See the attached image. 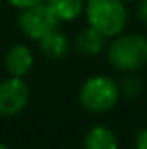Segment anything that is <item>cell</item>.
<instances>
[{
  "mask_svg": "<svg viewBox=\"0 0 147 149\" xmlns=\"http://www.w3.org/2000/svg\"><path fill=\"white\" fill-rule=\"evenodd\" d=\"M85 16L88 26L106 38H114L123 33L128 21V10L123 0H87Z\"/></svg>",
  "mask_w": 147,
  "mask_h": 149,
  "instance_id": "6da1fadb",
  "label": "cell"
},
{
  "mask_svg": "<svg viewBox=\"0 0 147 149\" xmlns=\"http://www.w3.org/2000/svg\"><path fill=\"white\" fill-rule=\"evenodd\" d=\"M109 64L121 73H132L147 64V38L144 35H118L107 49Z\"/></svg>",
  "mask_w": 147,
  "mask_h": 149,
  "instance_id": "7a4b0ae2",
  "label": "cell"
},
{
  "mask_svg": "<svg viewBox=\"0 0 147 149\" xmlns=\"http://www.w3.org/2000/svg\"><path fill=\"white\" fill-rule=\"evenodd\" d=\"M119 85L104 74L90 76L80 88L78 101L81 108L88 113H107L118 104L119 99Z\"/></svg>",
  "mask_w": 147,
  "mask_h": 149,
  "instance_id": "3957f363",
  "label": "cell"
},
{
  "mask_svg": "<svg viewBox=\"0 0 147 149\" xmlns=\"http://www.w3.org/2000/svg\"><path fill=\"white\" fill-rule=\"evenodd\" d=\"M59 23L61 21L43 2L31 5L28 9H23V12L17 17V24L21 31L31 40H42L45 35L55 31Z\"/></svg>",
  "mask_w": 147,
  "mask_h": 149,
  "instance_id": "277c9868",
  "label": "cell"
},
{
  "mask_svg": "<svg viewBox=\"0 0 147 149\" xmlns=\"http://www.w3.org/2000/svg\"><path fill=\"white\" fill-rule=\"evenodd\" d=\"M30 87L19 76H10L0 83V116H16L28 106Z\"/></svg>",
  "mask_w": 147,
  "mask_h": 149,
  "instance_id": "5b68a950",
  "label": "cell"
},
{
  "mask_svg": "<svg viewBox=\"0 0 147 149\" xmlns=\"http://www.w3.org/2000/svg\"><path fill=\"white\" fill-rule=\"evenodd\" d=\"M5 70L10 76H19L24 78V74L31 71L33 64H35V56L31 52V49L24 43H16L12 45L7 54H5Z\"/></svg>",
  "mask_w": 147,
  "mask_h": 149,
  "instance_id": "8992f818",
  "label": "cell"
},
{
  "mask_svg": "<svg viewBox=\"0 0 147 149\" xmlns=\"http://www.w3.org/2000/svg\"><path fill=\"white\" fill-rule=\"evenodd\" d=\"M118 137L106 125H95L88 128L83 139V149H118Z\"/></svg>",
  "mask_w": 147,
  "mask_h": 149,
  "instance_id": "52a82bcc",
  "label": "cell"
},
{
  "mask_svg": "<svg viewBox=\"0 0 147 149\" xmlns=\"http://www.w3.org/2000/svg\"><path fill=\"white\" fill-rule=\"evenodd\" d=\"M38 42H40L42 54L47 59H50V61H61V59H64L69 54V47L71 45H69L68 38L64 37L62 33H59L57 30L49 33V35H45Z\"/></svg>",
  "mask_w": 147,
  "mask_h": 149,
  "instance_id": "ba28073f",
  "label": "cell"
},
{
  "mask_svg": "<svg viewBox=\"0 0 147 149\" xmlns=\"http://www.w3.org/2000/svg\"><path fill=\"white\" fill-rule=\"evenodd\" d=\"M104 45H106V37L99 33L97 30H94L92 26L83 28L74 40V47L85 56H95L102 52Z\"/></svg>",
  "mask_w": 147,
  "mask_h": 149,
  "instance_id": "9c48e42d",
  "label": "cell"
},
{
  "mask_svg": "<svg viewBox=\"0 0 147 149\" xmlns=\"http://www.w3.org/2000/svg\"><path fill=\"white\" fill-rule=\"evenodd\" d=\"M45 3L50 7V10L55 14L59 21H66V23L74 21L85 10L83 0H45Z\"/></svg>",
  "mask_w": 147,
  "mask_h": 149,
  "instance_id": "30bf717a",
  "label": "cell"
},
{
  "mask_svg": "<svg viewBox=\"0 0 147 149\" xmlns=\"http://www.w3.org/2000/svg\"><path fill=\"white\" fill-rule=\"evenodd\" d=\"M140 88H142V83H140V80H139V78H135V76L123 78V81L119 83V92L126 94L128 97L137 95V94L140 92Z\"/></svg>",
  "mask_w": 147,
  "mask_h": 149,
  "instance_id": "8fae6325",
  "label": "cell"
},
{
  "mask_svg": "<svg viewBox=\"0 0 147 149\" xmlns=\"http://www.w3.org/2000/svg\"><path fill=\"white\" fill-rule=\"evenodd\" d=\"M135 149H147V128H140L135 137Z\"/></svg>",
  "mask_w": 147,
  "mask_h": 149,
  "instance_id": "7c38bea8",
  "label": "cell"
},
{
  "mask_svg": "<svg viewBox=\"0 0 147 149\" xmlns=\"http://www.w3.org/2000/svg\"><path fill=\"white\" fill-rule=\"evenodd\" d=\"M10 5H14L16 9H28V7H31V5H37L40 2H43V0H7Z\"/></svg>",
  "mask_w": 147,
  "mask_h": 149,
  "instance_id": "4fadbf2b",
  "label": "cell"
},
{
  "mask_svg": "<svg viewBox=\"0 0 147 149\" xmlns=\"http://www.w3.org/2000/svg\"><path fill=\"white\" fill-rule=\"evenodd\" d=\"M137 17L140 19V23L147 24V0H140L137 5Z\"/></svg>",
  "mask_w": 147,
  "mask_h": 149,
  "instance_id": "5bb4252c",
  "label": "cell"
},
{
  "mask_svg": "<svg viewBox=\"0 0 147 149\" xmlns=\"http://www.w3.org/2000/svg\"><path fill=\"white\" fill-rule=\"evenodd\" d=\"M0 149H9V148H7V146H5L3 142H0Z\"/></svg>",
  "mask_w": 147,
  "mask_h": 149,
  "instance_id": "9a60e30c",
  "label": "cell"
},
{
  "mask_svg": "<svg viewBox=\"0 0 147 149\" xmlns=\"http://www.w3.org/2000/svg\"><path fill=\"white\" fill-rule=\"evenodd\" d=\"M123 2H126V0H123Z\"/></svg>",
  "mask_w": 147,
  "mask_h": 149,
  "instance_id": "2e32d148",
  "label": "cell"
}]
</instances>
